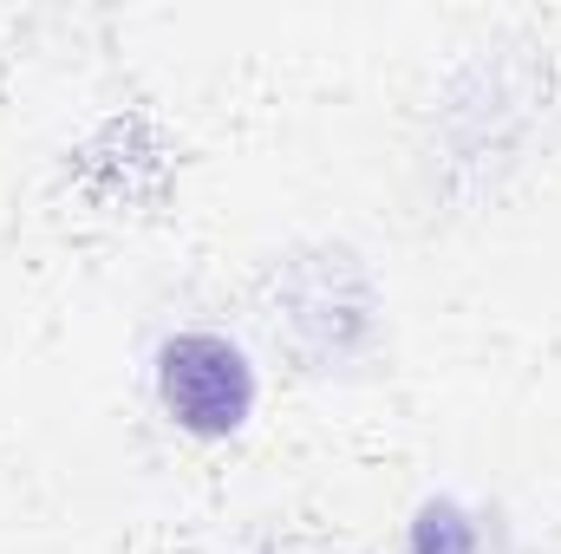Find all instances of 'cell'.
I'll return each instance as SVG.
<instances>
[{
	"instance_id": "cell-1",
	"label": "cell",
	"mask_w": 561,
	"mask_h": 554,
	"mask_svg": "<svg viewBox=\"0 0 561 554\" xmlns=\"http://www.w3.org/2000/svg\"><path fill=\"white\" fill-rule=\"evenodd\" d=\"M157 399L190 437H229L255 412V366L222 333H176L157 353Z\"/></svg>"
},
{
	"instance_id": "cell-2",
	"label": "cell",
	"mask_w": 561,
	"mask_h": 554,
	"mask_svg": "<svg viewBox=\"0 0 561 554\" xmlns=\"http://www.w3.org/2000/svg\"><path fill=\"white\" fill-rule=\"evenodd\" d=\"M412 554H477V535H470L463 509L431 503L419 522H412Z\"/></svg>"
}]
</instances>
